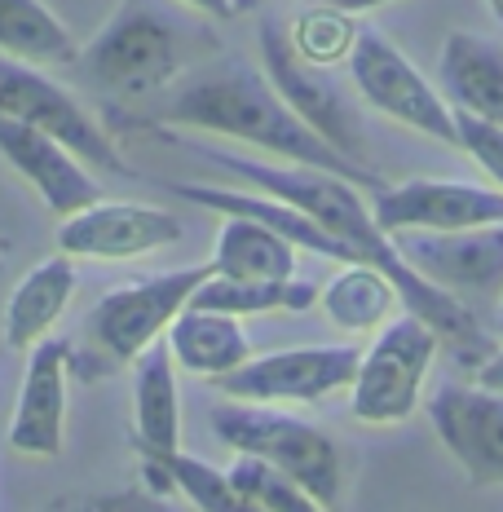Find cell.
Segmentation results:
<instances>
[{"mask_svg": "<svg viewBox=\"0 0 503 512\" xmlns=\"http://www.w3.org/2000/svg\"><path fill=\"white\" fill-rule=\"evenodd\" d=\"M349 80L362 93V102L376 106L380 115L398 120L415 133L433 137V142L455 146V111L442 98V89H433L415 62L406 58L398 45L380 36L376 27H358L349 40Z\"/></svg>", "mask_w": 503, "mask_h": 512, "instance_id": "6", "label": "cell"}, {"mask_svg": "<svg viewBox=\"0 0 503 512\" xmlns=\"http://www.w3.org/2000/svg\"><path fill=\"white\" fill-rule=\"evenodd\" d=\"M0 58L27 62V67L36 62L67 67L80 58V49L40 0H0Z\"/></svg>", "mask_w": 503, "mask_h": 512, "instance_id": "22", "label": "cell"}, {"mask_svg": "<svg viewBox=\"0 0 503 512\" xmlns=\"http://www.w3.org/2000/svg\"><path fill=\"white\" fill-rule=\"evenodd\" d=\"M226 477H230V486L239 490V495H248L261 512H327L287 473H278V468H270L265 460H252V455H239Z\"/></svg>", "mask_w": 503, "mask_h": 512, "instance_id": "26", "label": "cell"}, {"mask_svg": "<svg viewBox=\"0 0 503 512\" xmlns=\"http://www.w3.org/2000/svg\"><path fill=\"white\" fill-rule=\"evenodd\" d=\"M490 5H495V14H499V18H503V0H490Z\"/></svg>", "mask_w": 503, "mask_h": 512, "instance_id": "35", "label": "cell"}, {"mask_svg": "<svg viewBox=\"0 0 503 512\" xmlns=\"http://www.w3.org/2000/svg\"><path fill=\"white\" fill-rule=\"evenodd\" d=\"M67 340H36L31 362L18 393V411L9 424V446L23 455H58L62 451V424H67Z\"/></svg>", "mask_w": 503, "mask_h": 512, "instance_id": "14", "label": "cell"}, {"mask_svg": "<svg viewBox=\"0 0 503 512\" xmlns=\"http://www.w3.org/2000/svg\"><path fill=\"white\" fill-rule=\"evenodd\" d=\"M137 362V384H133V446L137 455H168L181 442V402H177V376H173V354L164 340L133 358Z\"/></svg>", "mask_w": 503, "mask_h": 512, "instance_id": "19", "label": "cell"}, {"mask_svg": "<svg viewBox=\"0 0 503 512\" xmlns=\"http://www.w3.org/2000/svg\"><path fill=\"white\" fill-rule=\"evenodd\" d=\"M71 292H76V265H71V256L40 261L14 287V296L5 305V340L14 349H31L36 340H45L49 327L62 318V309L71 305Z\"/></svg>", "mask_w": 503, "mask_h": 512, "instance_id": "20", "label": "cell"}, {"mask_svg": "<svg viewBox=\"0 0 503 512\" xmlns=\"http://www.w3.org/2000/svg\"><path fill=\"white\" fill-rule=\"evenodd\" d=\"M164 345L181 371L208 376V380L230 376V371H239L243 362L252 358V340L239 327V318L212 314V309H195V305H186L173 318Z\"/></svg>", "mask_w": 503, "mask_h": 512, "instance_id": "18", "label": "cell"}, {"mask_svg": "<svg viewBox=\"0 0 503 512\" xmlns=\"http://www.w3.org/2000/svg\"><path fill=\"white\" fill-rule=\"evenodd\" d=\"M323 9H340V14H362V9H376V5H389V0H318Z\"/></svg>", "mask_w": 503, "mask_h": 512, "instance_id": "32", "label": "cell"}, {"mask_svg": "<svg viewBox=\"0 0 503 512\" xmlns=\"http://www.w3.org/2000/svg\"><path fill=\"white\" fill-rule=\"evenodd\" d=\"M168 190L195 208L221 212V217H239V221H256V226L283 234L296 252H314V256H327V261H340V265H362L358 256H353L345 243L331 239L318 221H309L305 212L278 204L270 195H248V190H226V186H190V181H173Z\"/></svg>", "mask_w": 503, "mask_h": 512, "instance_id": "16", "label": "cell"}, {"mask_svg": "<svg viewBox=\"0 0 503 512\" xmlns=\"http://www.w3.org/2000/svg\"><path fill=\"white\" fill-rule=\"evenodd\" d=\"M53 512H177L173 504H164V495L155 490H111V495H80V499H58Z\"/></svg>", "mask_w": 503, "mask_h": 512, "instance_id": "29", "label": "cell"}, {"mask_svg": "<svg viewBox=\"0 0 503 512\" xmlns=\"http://www.w3.org/2000/svg\"><path fill=\"white\" fill-rule=\"evenodd\" d=\"M353 31L358 27H349L345 18H340V9H309L292 31V45L301 49V58L323 67V62H331L336 53H349Z\"/></svg>", "mask_w": 503, "mask_h": 512, "instance_id": "27", "label": "cell"}, {"mask_svg": "<svg viewBox=\"0 0 503 512\" xmlns=\"http://www.w3.org/2000/svg\"><path fill=\"white\" fill-rule=\"evenodd\" d=\"M261 62L265 80L274 84V93L292 106V115L309 133H318L331 151L367 168V128H362L358 106L349 102V93L327 76L318 62L301 58V49L292 45V31L278 18L261 23Z\"/></svg>", "mask_w": 503, "mask_h": 512, "instance_id": "4", "label": "cell"}, {"mask_svg": "<svg viewBox=\"0 0 503 512\" xmlns=\"http://www.w3.org/2000/svg\"><path fill=\"white\" fill-rule=\"evenodd\" d=\"M455 146L486 168L495 190H503V128L499 124L477 120L468 111H455Z\"/></svg>", "mask_w": 503, "mask_h": 512, "instance_id": "28", "label": "cell"}, {"mask_svg": "<svg viewBox=\"0 0 503 512\" xmlns=\"http://www.w3.org/2000/svg\"><path fill=\"white\" fill-rule=\"evenodd\" d=\"M212 261L208 265H186L173 274H155V279L128 283L106 292L98 305L89 309V336L102 349L106 367L133 362L142 349H151L159 336L173 327V318L190 305V296L199 292V283L212 279Z\"/></svg>", "mask_w": 503, "mask_h": 512, "instance_id": "7", "label": "cell"}, {"mask_svg": "<svg viewBox=\"0 0 503 512\" xmlns=\"http://www.w3.org/2000/svg\"><path fill=\"white\" fill-rule=\"evenodd\" d=\"M437 80L451 111H468L503 128V45L473 31H455L442 45Z\"/></svg>", "mask_w": 503, "mask_h": 512, "instance_id": "17", "label": "cell"}, {"mask_svg": "<svg viewBox=\"0 0 503 512\" xmlns=\"http://www.w3.org/2000/svg\"><path fill=\"white\" fill-rule=\"evenodd\" d=\"M195 45L212 49L217 40L203 27L186 23L164 0H124L76 62L102 89L142 98V93H155L173 76H181L186 62L195 58Z\"/></svg>", "mask_w": 503, "mask_h": 512, "instance_id": "2", "label": "cell"}, {"mask_svg": "<svg viewBox=\"0 0 503 512\" xmlns=\"http://www.w3.org/2000/svg\"><path fill=\"white\" fill-rule=\"evenodd\" d=\"M0 115L53 137V142L67 146L80 164L106 168V173H133V168L124 164V155L111 146V137L102 133V124L93 120L62 84L40 76L27 62L0 58Z\"/></svg>", "mask_w": 503, "mask_h": 512, "instance_id": "8", "label": "cell"}, {"mask_svg": "<svg viewBox=\"0 0 503 512\" xmlns=\"http://www.w3.org/2000/svg\"><path fill=\"white\" fill-rule=\"evenodd\" d=\"M212 270L239 283H283L296 279V248L256 221L226 217L217 234V252H212Z\"/></svg>", "mask_w": 503, "mask_h": 512, "instance_id": "21", "label": "cell"}, {"mask_svg": "<svg viewBox=\"0 0 503 512\" xmlns=\"http://www.w3.org/2000/svg\"><path fill=\"white\" fill-rule=\"evenodd\" d=\"M181 5L199 9V14H208V18H234V14H239V9H234V0H181Z\"/></svg>", "mask_w": 503, "mask_h": 512, "instance_id": "31", "label": "cell"}, {"mask_svg": "<svg viewBox=\"0 0 503 512\" xmlns=\"http://www.w3.org/2000/svg\"><path fill=\"white\" fill-rule=\"evenodd\" d=\"M318 305L336 327L345 332H367V327H384L398 305V287L384 279L371 265H345V270L318 292Z\"/></svg>", "mask_w": 503, "mask_h": 512, "instance_id": "24", "label": "cell"}, {"mask_svg": "<svg viewBox=\"0 0 503 512\" xmlns=\"http://www.w3.org/2000/svg\"><path fill=\"white\" fill-rule=\"evenodd\" d=\"M442 340L424 318L406 314L380 327L376 345L358 358V376L349 384V411L362 424H402L420 407V389L428 362L437 358Z\"/></svg>", "mask_w": 503, "mask_h": 512, "instance_id": "5", "label": "cell"}, {"mask_svg": "<svg viewBox=\"0 0 503 512\" xmlns=\"http://www.w3.org/2000/svg\"><path fill=\"white\" fill-rule=\"evenodd\" d=\"M212 429L230 451L287 473L318 508L340 504V451L318 424L256 402H221L212 407Z\"/></svg>", "mask_w": 503, "mask_h": 512, "instance_id": "3", "label": "cell"}, {"mask_svg": "<svg viewBox=\"0 0 503 512\" xmlns=\"http://www.w3.org/2000/svg\"><path fill=\"white\" fill-rule=\"evenodd\" d=\"M146 464V482L155 486V495L164 490H181L199 512H261L248 495L230 486V477L221 468L195 460V455H181V451H168V455H142Z\"/></svg>", "mask_w": 503, "mask_h": 512, "instance_id": "23", "label": "cell"}, {"mask_svg": "<svg viewBox=\"0 0 503 512\" xmlns=\"http://www.w3.org/2000/svg\"><path fill=\"white\" fill-rule=\"evenodd\" d=\"M195 309H212V314L248 318V314H270V309H309L318 305V287L305 279H283V283H239L212 274L208 283H199V292L190 296Z\"/></svg>", "mask_w": 503, "mask_h": 512, "instance_id": "25", "label": "cell"}, {"mask_svg": "<svg viewBox=\"0 0 503 512\" xmlns=\"http://www.w3.org/2000/svg\"><path fill=\"white\" fill-rule=\"evenodd\" d=\"M0 155L18 168V177L36 186L45 208L58 212V217H76L89 204H98V186L84 173L80 159L53 137L9 120V115H0Z\"/></svg>", "mask_w": 503, "mask_h": 512, "instance_id": "15", "label": "cell"}, {"mask_svg": "<svg viewBox=\"0 0 503 512\" xmlns=\"http://www.w3.org/2000/svg\"><path fill=\"white\" fill-rule=\"evenodd\" d=\"M159 124H181L199 128V133H217L248 142L256 151H270L296 168H318V173L345 177L353 186H371V195L384 181L371 168L353 164L340 151H331L318 133L292 115V106L274 93V84L252 71L248 62H221V67L203 71V76L186 80L181 89L155 111Z\"/></svg>", "mask_w": 503, "mask_h": 512, "instance_id": "1", "label": "cell"}, {"mask_svg": "<svg viewBox=\"0 0 503 512\" xmlns=\"http://www.w3.org/2000/svg\"><path fill=\"white\" fill-rule=\"evenodd\" d=\"M186 226L164 208L146 204H89L62 221L58 248L62 256H93V261H128V256L159 252L177 243Z\"/></svg>", "mask_w": 503, "mask_h": 512, "instance_id": "13", "label": "cell"}, {"mask_svg": "<svg viewBox=\"0 0 503 512\" xmlns=\"http://www.w3.org/2000/svg\"><path fill=\"white\" fill-rule=\"evenodd\" d=\"M499 327H503V301H499Z\"/></svg>", "mask_w": 503, "mask_h": 512, "instance_id": "36", "label": "cell"}, {"mask_svg": "<svg viewBox=\"0 0 503 512\" xmlns=\"http://www.w3.org/2000/svg\"><path fill=\"white\" fill-rule=\"evenodd\" d=\"M477 384H486V389L503 393V349H495V358H490L486 367L477 371Z\"/></svg>", "mask_w": 503, "mask_h": 512, "instance_id": "30", "label": "cell"}, {"mask_svg": "<svg viewBox=\"0 0 503 512\" xmlns=\"http://www.w3.org/2000/svg\"><path fill=\"white\" fill-rule=\"evenodd\" d=\"M358 349L353 345H309L278 349L265 358H248L239 371L217 380V389L234 402L278 407V402H323L331 393L349 389L358 376Z\"/></svg>", "mask_w": 503, "mask_h": 512, "instance_id": "10", "label": "cell"}, {"mask_svg": "<svg viewBox=\"0 0 503 512\" xmlns=\"http://www.w3.org/2000/svg\"><path fill=\"white\" fill-rule=\"evenodd\" d=\"M5 252H9V239H5V234H0V265H5Z\"/></svg>", "mask_w": 503, "mask_h": 512, "instance_id": "33", "label": "cell"}, {"mask_svg": "<svg viewBox=\"0 0 503 512\" xmlns=\"http://www.w3.org/2000/svg\"><path fill=\"white\" fill-rule=\"evenodd\" d=\"M371 217L384 234L398 230H428V234H455L477 226H503V190L468 186V181H402V186H380L371 195Z\"/></svg>", "mask_w": 503, "mask_h": 512, "instance_id": "11", "label": "cell"}, {"mask_svg": "<svg viewBox=\"0 0 503 512\" xmlns=\"http://www.w3.org/2000/svg\"><path fill=\"white\" fill-rule=\"evenodd\" d=\"M248 5H256V0H234V9H248Z\"/></svg>", "mask_w": 503, "mask_h": 512, "instance_id": "34", "label": "cell"}, {"mask_svg": "<svg viewBox=\"0 0 503 512\" xmlns=\"http://www.w3.org/2000/svg\"><path fill=\"white\" fill-rule=\"evenodd\" d=\"M428 420L468 482L503 486V393L486 384L446 380L428 398Z\"/></svg>", "mask_w": 503, "mask_h": 512, "instance_id": "12", "label": "cell"}, {"mask_svg": "<svg viewBox=\"0 0 503 512\" xmlns=\"http://www.w3.org/2000/svg\"><path fill=\"white\" fill-rule=\"evenodd\" d=\"M389 239L424 283L442 287L459 305L503 301V226H477L455 234L398 230Z\"/></svg>", "mask_w": 503, "mask_h": 512, "instance_id": "9", "label": "cell"}]
</instances>
